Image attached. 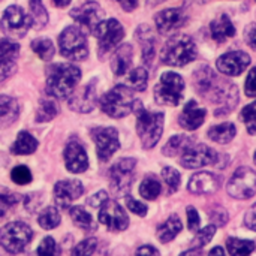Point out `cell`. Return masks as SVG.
<instances>
[{"instance_id":"cell-43","label":"cell","mask_w":256,"mask_h":256,"mask_svg":"<svg viewBox=\"0 0 256 256\" xmlns=\"http://www.w3.org/2000/svg\"><path fill=\"white\" fill-rule=\"evenodd\" d=\"M162 177L165 180V183L168 184L170 188V192H177L178 188H180V182H182V176L177 170L171 168V166H165L162 170Z\"/></svg>"},{"instance_id":"cell-18","label":"cell","mask_w":256,"mask_h":256,"mask_svg":"<svg viewBox=\"0 0 256 256\" xmlns=\"http://www.w3.org/2000/svg\"><path fill=\"white\" fill-rule=\"evenodd\" d=\"M84 194V186L80 180H63L54 188V198L58 207L68 208Z\"/></svg>"},{"instance_id":"cell-47","label":"cell","mask_w":256,"mask_h":256,"mask_svg":"<svg viewBox=\"0 0 256 256\" xmlns=\"http://www.w3.org/2000/svg\"><path fill=\"white\" fill-rule=\"evenodd\" d=\"M126 206H128V208H129L132 213H135V214H138V216H141V218H144V216L147 214V207H146L142 202L136 201L135 198H132V196H129V195H126Z\"/></svg>"},{"instance_id":"cell-2","label":"cell","mask_w":256,"mask_h":256,"mask_svg":"<svg viewBox=\"0 0 256 256\" xmlns=\"http://www.w3.org/2000/svg\"><path fill=\"white\" fill-rule=\"evenodd\" d=\"M134 110L136 112V132L140 135L142 147L153 148L162 136L165 117L162 112L147 111L138 100H135Z\"/></svg>"},{"instance_id":"cell-45","label":"cell","mask_w":256,"mask_h":256,"mask_svg":"<svg viewBox=\"0 0 256 256\" xmlns=\"http://www.w3.org/2000/svg\"><path fill=\"white\" fill-rule=\"evenodd\" d=\"M96 248H98V240L96 238H87V240L81 242L72 250V254L74 255H93L96 252Z\"/></svg>"},{"instance_id":"cell-16","label":"cell","mask_w":256,"mask_h":256,"mask_svg":"<svg viewBox=\"0 0 256 256\" xmlns=\"http://www.w3.org/2000/svg\"><path fill=\"white\" fill-rule=\"evenodd\" d=\"M218 69L228 76H237L250 64V57L244 51H230L218 58Z\"/></svg>"},{"instance_id":"cell-44","label":"cell","mask_w":256,"mask_h":256,"mask_svg":"<svg viewBox=\"0 0 256 256\" xmlns=\"http://www.w3.org/2000/svg\"><path fill=\"white\" fill-rule=\"evenodd\" d=\"M10 178L16 183V184H28L32 182V172L27 166L20 165L15 166L10 172Z\"/></svg>"},{"instance_id":"cell-38","label":"cell","mask_w":256,"mask_h":256,"mask_svg":"<svg viewBox=\"0 0 256 256\" xmlns=\"http://www.w3.org/2000/svg\"><path fill=\"white\" fill-rule=\"evenodd\" d=\"M32 50L45 62L51 60L52 56H54V45L50 39L46 38H39V39H34L32 42Z\"/></svg>"},{"instance_id":"cell-51","label":"cell","mask_w":256,"mask_h":256,"mask_svg":"<svg viewBox=\"0 0 256 256\" xmlns=\"http://www.w3.org/2000/svg\"><path fill=\"white\" fill-rule=\"evenodd\" d=\"M200 214L194 207H188V226L190 231H198L200 228Z\"/></svg>"},{"instance_id":"cell-14","label":"cell","mask_w":256,"mask_h":256,"mask_svg":"<svg viewBox=\"0 0 256 256\" xmlns=\"http://www.w3.org/2000/svg\"><path fill=\"white\" fill-rule=\"evenodd\" d=\"M218 158L219 156L216 154V152L208 148L206 144H196V146L190 144L182 153L180 164L184 168L196 170V168H202V166H207V165H216Z\"/></svg>"},{"instance_id":"cell-58","label":"cell","mask_w":256,"mask_h":256,"mask_svg":"<svg viewBox=\"0 0 256 256\" xmlns=\"http://www.w3.org/2000/svg\"><path fill=\"white\" fill-rule=\"evenodd\" d=\"M52 2H54V4L58 6V8H66V6L70 3V0H52Z\"/></svg>"},{"instance_id":"cell-21","label":"cell","mask_w":256,"mask_h":256,"mask_svg":"<svg viewBox=\"0 0 256 256\" xmlns=\"http://www.w3.org/2000/svg\"><path fill=\"white\" fill-rule=\"evenodd\" d=\"M156 27L160 33H170L178 27H182L186 21V15L182 9L172 8V9H165L159 12L154 18Z\"/></svg>"},{"instance_id":"cell-22","label":"cell","mask_w":256,"mask_h":256,"mask_svg":"<svg viewBox=\"0 0 256 256\" xmlns=\"http://www.w3.org/2000/svg\"><path fill=\"white\" fill-rule=\"evenodd\" d=\"M206 116H207V111L204 108H200L195 100H189L183 112L180 114L178 123L186 130H195L204 123Z\"/></svg>"},{"instance_id":"cell-9","label":"cell","mask_w":256,"mask_h":256,"mask_svg":"<svg viewBox=\"0 0 256 256\" xmlns=\"http://www.w3.org/2000/svg\"><path fill=\"white\" fill-rule=\"evenodd\" d=\"M226 190L236 200H249L256 194V172L248 166L238 168L231 177Z\"/></svg>"},{"instance_id":"cell-23","label":"cell","mask_w":256,"mask_h":256,"mask_svg":"<svg viewBox=\"0 0 256 256\" xmlns=\"http://www.w3.org/2000/svg\"><path fill=\"white\" fill-rule=\"evenodd\" d=\"M218 84V78L214 75V72L207 68V66H201L200 69L195 70L194 74V86L196 88V92L202 96H208L210 92L216 87Z\"/></svg>"},{"instance_id":"cell-32","label":"cell","mask_w":256,"mask_h":256,"mask_svg":"<svg viewBox=\"0 0 256 256\" xmlns=\"http://www.w3.org/2000/svg\"><path fill=\"white\" fill-rule=\"evenodd\" d=\"M69 214L74 220V224L84 230V231H96L98 228V224L93 220V218L82 208V207H72L69 210Z\"/></svg>"},{"instance_id":"cell-54","label":"cell","mask_w":256,"mask_h":256,"mask_svg":"<svg viewBox=\"0 0 256 256\" xmlns=\"http://www.w3.org/2000/svg\"><path fill=\"white\" fill-rule=\"evenodd\" d=\"M244 225H246L249 230L256 231V204H254V206L250 207V210L246 213V216H244Z\"/></svg>"},{"instance_id":"cell-12","label":"cell","mask_w":256,"mask_h":256,"mask_svg":"<svg viewBox=\"0 0 256 256\" xmlns=\"http://www.w3.org/2000/svg\"><path fill=\"white\" fill-rule=\"evenodd\" d=\"M70 16L76 21L78 27L86 34H88V33L94 34L98 26L104 21V10L98 3L88 2V3H84V4L72 9Z\"/></svg>"},{"instance_id":"cell-29","label":"cell","mask_w":256,"mask_h":256,"mask_svg":"<svg viewBox=\"0 0 256 256\" xmlns=\"http://www.w3.org/2000/svg\"><path fill=\"white\" fill-rule=\"evenodd\" d=\"M38 146L39 142L33 135H30L28 132H20L16 141L10 147V152L14 154H32L33 152H36Z\"/></svg>"},{"instance_id":"cell-55","label":"cell","mask_w":256,"mask_h":256,"mask_svg":"<svg viewBox=\"0 0 256 256\" xmlns=\"http://www.w3.org/2000/svg\"><path fill=\"white\" fill-rule=\"evenodd\" d=\"M116 2L120 3V6H122L124 10H128V12L134 10V9L138 6V0H116Z\"/></svg>"},{"instance_id":"cell-40","label":"cell","mask_w":256,"mask_h":256,"mask_svg":"<svg viewBox=\"0 0 256 256\" xmlns=\"http://www.w3.org/2000/svg\"><path fill=\"white\" fill-rule=\"evenodd\" d=\"M20 52V45L10 39H0V62H15Z\"/></svg>"},{"instance_id":"cell-25","label":"cell","mask_w":256,"mask_h":256,"mask_svg":"<svg viewBox=\"0 0 256 256\" xmlns=\"http://www.w3.org/2000/svg\"><path fill=\"white\" fill-rule=\"evenodd\" d=\"M210 32H212V38L216 42H225L226 39H230L236 34V27L231 22L228 15H220L212 21Z\"/></svg>"},{"instance_id":"cell-27","label":"cell","mask_w":256,"mask_h":256,"mask_svg":"<svg viewBox=\"0 0 256 256\" xmlns=\"http://www.w3.org/2000/svg\"><path fill=\"white\" fill-rule=\"evenodd\" d=\"M136 38L140 39L141 46H142V60H144L146 64H150L153 62L154 52H156L153 33L147 26H140L138 32H136Z\"/></svg>"},{"instance_id":"cell-33","label":"cell","mask_w":256,"mask_h":256,"mask_svg":"<svg viewBox=\"0 0 256 256\" xmlns=\"http://www.w3.org/2000/svg\"><path fill=\"white\" fill-rule=\"evenodd\" d=\"M190 144H192L190 138H188L184 135H176L165 144V147L162 148V153L168 158H174L178 153H183Z\"/></svg>"},{"instance_id":"cell-46","label":"cell","mask_w":256,"mask_h":256,"mask_svg":"<svg viewBox=\"0 0 256 256\" xmlns=\"http://www.w3.org/2000/svg\"><path fill=\"white\" fill-rule=\"evenodd\" d=\"M36 254H38V255H46V256L57 255V254H58V250H57L56 242H54L51 237L44 238V242H42V243H40V246L38 248Z\"/></svg>"},{"instance_id":"cell-13","label":"cell","mask_w":256,"mask_h":256,"mask_svg":"<svg viewBox=\"0 0 256 256\" xmlns=\"http://www.w3.org/2000/svg\"><path fill=\"white\" fill-rule=\"evenodd\" d=\"M92 138L98 148V158L102 162H106L120 148L118 132L114 128H94Z\"/></svg>"},{"instance_id":"cell-1","label":"cell","mask_w":256,"mask_h":256,"mask_svg":"<svg viewBox=\"0 0 256 256\" xmlns=\"http://www.w3.org/2000/svg\"><path fill=\"white\" fill-rule=\"evenodd\" d=\"M46 75V93L56 99L70 96L81 80V70L76 66L66 63L51 64Z\"/></svg>"},{"instance_id":"cell-24","label":"cell","mask_w":256,"mask_h":256,"mask_svg":"<svg viewBox=\"0 0 256 256\" xmlns=\"http://www.w3.org/2000/svg\"><path fill=\"white\" fill-rule=\"evenodd\" d=\"M132 57H134V51H132V46L129 44H124L122 45L112 56L111 58V69L112 72L117 75V76H122L124 75L130 64H132Z\"/></svg>"},{"instance_id":"cell-42","label":"cell","mask_w":256,"mask_h":256,"mask_svg":"<svg viewBox=\"0 0 256 256\" xmlns=\"http://www.w3.org/2000/svg\"><path fill=\"white\" fill-rule=\"evenodd\" d=\"M214 232H216V226H214V225H208V226H206L202 231H200V232L195 236V238L192 240L190 246H192V248H195V249H201V248H204L206 244H208V243L213 240Z\"/></svg>"},{"instance_id":"cell-49","label":"cell","mask_w":256,"mask_h":256,"mask_svg":"<svg viewBox=\"0 0 256 256\" xmlns=\"http://www.w3.org/2000/svg\"><path fill=\"white\" fill-rule=\"evenodd\" d=\"M242 120L248 124V126H250V124H255L256 123V100L254 104H250V105H248L244 110H243V112H242Z\"/></svg>"},{"instance_id":"cell-50","label":"cell","mask_w":256,"mask_h":256,"mask_svg":"<svg viewBox=\"0 0 256 256\" xmlns=\"http://www.w3.org/2000/svg\"><path fill=\"white\" fill-rule=\"evenodd\" d=\"M16 70L15 62H0V82L12 76Z\"/></svg>"},{"instance_id":"cell-5","label":"cell","mask_w":256,"mask_h":256,"mask_svg":"<svg viewBox=\"0 0 256 256\" xmlns=\"http://www.w3.org/2000/svg\"><path fill=\"white\" fill-rule=\"evenodd\" d=\"M58 46L60 52L66 58L74 62L84 60L88 54L86 33L78 26H69L62 32V34L58 36Z\"/></svg>"},{"instance_id":"cell-39","label":"cell","mask_w":256,"mask_h":256,"mask_svg":"<svg viewBox=\"0 0 256 256\" xmlns=\"http://www.w3.org/2000/svg\"><path fill=\"white\" fill-rule=\"evenodd\" d=\"M38 222H39V225H40L44 230H54V228L58 226V224H60V213H58L57 208L48 207V208H45V210L39 214Z\"/></svg>"},{"instance_id":"cell-8","label":"cell","mask_w":256,"mask_h":256,"mask_svg":"<svg viewBox=\"0 0 256 256\" xmlns=\"http://www.w3.org/2000/svg\"><path fill=\"white\" fill-rule=\"evenodd\" d=\"M30 26H32L30 16L16 4L6 8L0 18V28L9 38H15V39L22 38Z\"/></svg>"},{"instance_id":"cell-3","label":"cell","mask_w":256,"mask_h":256,"mask_svg":"<svg viewBox=\"0 0 256 256\" xmlns=\"http://www.w3.org/2000/svg\"><path fill=\"white\" fill-rule=\"evenodd\" d=\"M196 58V45L188 34L172 36L162 48L160 60L164 64L182 68Z\"/></svg>"},{"instance_id":"cell-37","label":"cell","mask_w":256,"mask_h":256,"mask_svg":"<svg viewBox=\"0 0 256 256\" xmlns=\"http://www.w3.org/2000/svg\"><path fill=\"white\" fill-rule=\"evenodd\" d=\"M147 82H148V74L144 68H136L129 74L128 84L130 88L136 92H144L147 88Z\"/></svg>"},{"instance_id":"cell-31","label":"cell","mask_w":256,"mask_h":256,"mask_svg":"<svg viewBox=\"0 0 256 256\" xmlns=\"http://www.w3.org/2000/svg\"><path fill=\"white\" fill-rule=\"evenodd\" d=\"M28 16L32 20V26L39 30L44 28L48 22V12L42 4V0H28Z\"/></svg>"},{"instance_id":"cell-6","label":"cell","mask_w":256,"mask_h":256,"mask_svg":"<svg viewBox=\"0 0 256 256\" xmlns=\"http://www.w3.org/2000/svg\"><path fill=\"white\" fill-rule=\"evenodd\" d=\"M184 81L178 74L165 72L160 76L159 84L154 88V99L160 105L177 106L183 100Z\"/></svg>"},{"instance_id":"cell-11","label":"cell","mask_w":256,"mask_h":256,"mask_svg":"<svg viewBox=\"0 0 256 256\" xmlns=\"http://www.w3.org/2000/svg\"><path fill=\"white\" fill-rule=\"evenodd\" d=\"M136 160L126 158L120 159L110 171V182L111 189L116 195L126 196L130 190L132 182H134V170H135Z\"/></svg>"},{"instance_id":"cell-56","label":"cell","mask_w":256,"mask_h":256,"mask_svg":"<svg viewBox=\"0 0 256 256\" xmlns=\"http://www.w3.org/2000/svg\"><path fill=\"white\" fill-rule=\"evenodd\" d=\"M138 255H159V250L152 246H142L136 250Z\"/></svg>"},{"instance_id":"cell-61","label":"cell","mask_w":256,"mask_h":256,"mask_svg":"<svg viewBox=\"0 0 256 256\" xmlns=\"http://www.w3.org/2000/svg\"><path fill=\"white\" fill-rule=\"evenodd\" d=\"M198 2H201V3H204V2H207V0H198Z\"/></svg>"},{"instance_id":"cell-19","label":"cell","mask_w":256,"mask_h":256,"mask_svg":"<svg viewBox=\"0 0 256 256\" xmlns=\"http://www.w3.org/2000/svg\"><path fill=\"white\" fill-rule=\"evenodd\" d=\"M96 82H98L96 80H92L86 87H82L70 98L69 100L70 110L76 112H90L96 106V98H98Z\"/></svg>"},{"instance_id":"cell-41","label":"cell","mask_w":256,"mask_h":256,"mask_svg":"<svg viewBox=\"0 0 256 256\" xmlns=\"http://www.w3.org/2000/svg\"><path fill=\"white\" fill-rule=\"evenodd\" d=\"M57 112H58L57 105L52 100H42L36 112V122L38 123L50 122L57 116Z\"/></svg>"},{"instance_id":"cell-57","label":"cell","mask_w":256,"mask_h":256,"mask_svg":"<svg viewBox=\"0 0 256 256\" xmlns=\"http://www.w3.org/2000/svg\"><path fill=\"white\" fill-rule=\"evenodd\" d=\"M216 212H218V214H212L213 219H216L218 225H220V226L225 225V224H226V213H225L224 210H220V208H218Z\"/></svg>"},{"instance_id":"cell-52","label":"cell","mask_w":256,"mask_h":256,"mask_svg":"<svg viewBox=\"0 0 256 256\" xmlns=\"http://www.w3.org/2000/svg\"><path fill=\"white\" fill-rule=\"evenodd\" d=\"M244 40L248 42V45L250 48H254L256 51V22H252L246 27L244 30Z\"/></svg>"},{"instance_id":"cell-17","label":"cell","mask_w":256,"mask_h":256,"mask_svg":"<svg viewBox=\"0 0 256 256\" xmlns=\"http://www.w3.org/2000/svg\"><path fill=\"white\" fill-rule=\"evenodd\" d=\"M64 164L68 171L74 174H80L87 171L88 168V158L82 147V144L78 140H70L64 148Z\"/></svg>"},{"instance_id":"cell-4","label":"cell","mask_w":256,"mask_h":256,"mask_svg":"<svg viewBox=\"0 0 256 256\" xmlns=\"http://www.w3.org/2000/svg\"><path fill=\"white\" fill-rule=\"evenodd\" d=\"M134 92L126 86H116L100 99L102 111L112 118L126 117L134 110Z\"/></svg>"},{"instance_id":"cell-60","label":"cell","mask_w":256,"mask_h":256,"mask_svg":"<svg viewBox=\"0 0 256 256\" xmlns=\"http://www.w3.org/2000/svg\"><path fill=\"white\" fill-rule=\"evenodd\" d=\"M248 130H249V134H250V135H256V123L255 124L248 126Z\"/></svg>"},{"instance_id":"cell-48","label":"cell","mask_w":256,"mask_h":256,"mask_svg":"<svg viewBox=\"0 0 256 256\" xmlns=\"http://www.w3.org/2000/svg\"><path fill=\"white\" fill-rule=\"evenodd\" d=\"M244 92H246V96L249 98H256V66L250 69L248 78H246V82H244Z\"/></svg>"},{"instance_id":"cell-36","label":"cell","mask_w":256,"mask_h":256,"mask_svg":"<svg viewBox=\"0 0 256 256\" xmlns=\"http://www.w3.org/2000/svg\"><path fill=\"white\" fill-rule=\"evenodd\" d=\"M226 248H228V252L231 255H249L255 250V243L250 240L228 238Z\"/></svg>"},{"instance_id":"cell-53","label":"cell","mask_w":256,"mask_h":256,"mask_svg":"<svg viewBox=\"0 0 256 256\" xmlns=\"http://www.w3.org/2000/svg\"><path fill=\"white\" fill-rule=\"evenodd\" d=\"M108 200V195H106V192H104V190H100V192H98V194H94L93 196H90V200L87 201V204L90 206V207H93V208H99L102 204H104V201H106Z\"/></svg>"},{"instance_id":"cell-10","label":"cell","mask_w":256,"mask_h":256,"mask_svg":"<svg viewBox=\"0 0 256 256\" xmlns=\"http://www.w3.org/2000/svg\"><path fill=\"white\" fill-rule=\"evenodd\" d=\"M94 36L99 39V56L102 58L120 44V40L124 38V30H123V26L117 20L111 18L106 21L104 20L98 26Z\"/></svg>"},{"instance_id":"cell-26","label":"cell","mask_w":256,"mask_h":256,"mask_svg":"<svg viewBox=\"0 0 256 256\" xmlns=\"http://www.w3.org/2000/svg\"><path fill=\"white\" fill-rule=\"evenodd\" d=\"M20 114L18 102L6 94H0V129L10 126Z\"/></svg>"},{"instance_id":"cell-34","label":"cell","mask_w":256,"mask_h":256,"mask_svg":"<svg viewBox=\"0 0 256 256\" xmlns=\"http://www.w3.org/2000/svg\"><path fill=\"white\" fill-rule=\"evenodd\" d=\"M160 192H162V186H160L159 180L154 176H147L144 178V182L141 183V186H140L141 196L146 198V200H150V201L156 200L160 195Z\"/></svg>"},{"instance_id":"cell-15","label":"cell","mask_w":256,"mask_h":256,"mask_svg":"<svg viewBox=\"0 0 256 256\" xmlns=\"http://www.w3.org/2000/svg\"><path fill=\"white\" fill-rule=\"evenodd\" d=\"M99 220L112 232L124 231L129 226V218L126 212L120 207L116 201H104V204L99 207Z\"/></svg>"},{"instance_id":"cell-28","label":"cell","mask_w":256,"mask_h":256,"mask_svg":"<svg viewBox=\"0 0 256 256\" xmlns=\"http://www.w3.org/2000/svg\"><path fill=\"white\" fill-rule=\"evenodd\" d=\"M183 225L182 220L178 219L177 214H172L168 218L166 222H164L159 228H158V238L162 243H170L171 240H174L177 237V234L182 231Z\"/></svg>"},{"instance_id":"cell-30","label":"cell","mask_w":256,"mask_h":256,"mask_svg":"<svg viewBox=\"0 0 256 256\" xmlns=\"http://www.w3.org/2000/svg\"><path fill=\"white\" fill-rule=\"evenodd\" d=\"M236 126L232 123H222L208 129V138L218 144H228L236 136Z\"/></svg>"},{"instance_id":"cell-20","label":"cell","mask_w":256,"mask_h":256,"mask_svg":"<svg viewBox=\"0 0 256 256\" xmlns=\"http://www.w3.org/2000/svg\"><path fill=\"white\" fill-rule=\"evenodd\" d=\"M220 183V177L213 172H198L190 178L188 189L196 195H212L219 190Z\"/></svg>"},{"instance_id":"cell-35","label":"cell","mask_w":256,"mask_h":256,"mask_svg":"<svg viewBox=\"0 0 256 256\" xmlns=\"http://www.w3.org/2000/svg\"><path fill=\"white\" fill-rule=\"evenodd\" d=\"M18 201H20V195L4 188H0V220L9 216V213L18 204Z\"/></svg>"},{"instance_id":"cell-59","label":"cell","mask_w":256,"mask_h":256,"mask_svg":"<svg viewBox=\"0 0 256 256\" xmlns=\"http://www.w3.org/2000/svg\"><path fill=\"white\" fill-rule=\"evenodd\" d=\"M224 252H225V250H224L222 248H214V249H212V250H210V254H212V255H216V254L224 255Z\"/></svg>"},{"instance_id":"cell-62","label":"cell","mask_w":256,"mask_h":256,"mask_svg":"<svg viewBox=\"0 0 256 256\" xmlns=\"http://www.w3.org/2000/svg\"><path fill=\"white\" fill-rule=\"evenodd\" d=\"M255 164H256V152H255Z\"/></svg>"},{"instance_id":"cell-7","label":"cell","mask_w":256,"mask_h":256,"mask_svg":"<svg viewBox=\"0 0 256 256\" xmlns=\"http://www.w3.org/2000/svg\"><path fill=\"white\" fill-rule=\"evenodd\" d=\"M33 231L22 222H10L0 230V244L9 254H20L32 242Z\"/></svg>"}]
</instances>
